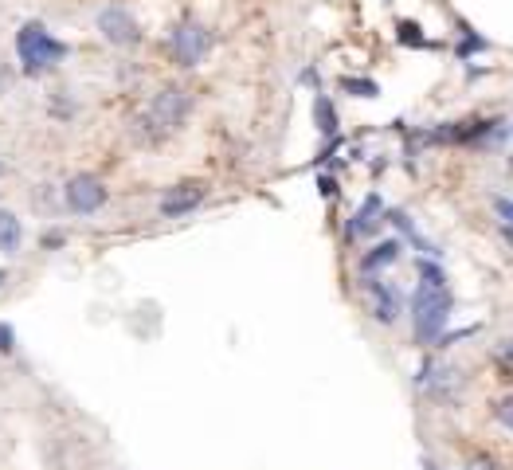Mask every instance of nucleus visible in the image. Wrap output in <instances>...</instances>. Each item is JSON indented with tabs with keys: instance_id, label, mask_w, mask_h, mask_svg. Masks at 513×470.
I'll use <instances>...</instances> for the list:
<instances>
[{
	"instance_id": "ddd939ff",
	"label": "nucleus",
	"mask_w": 513,
	"mask_h": 470,
	"mask_svg": "<svg viewBox=\"0 0 513 470\" xmlns=\"http://www.w3.org/2000/svg\"><path fill=\"white\" fill-rule=\"evenodd\" d=\"M494 365H498L502 380H513V337H510V341H502V345L494 349Z\"/></svg>"
},
{
	"instance_id": "aec40b11",
	"label": "nucleus",
	"mask_w": 513,
	"mask_h": 470,
	"mask_svg": "<svg viewBox=\"0 0 513 470\" xmlns=\"http://www.w3.org/2000/svg\"><path fill=\"white\" fill-rule=\"evenodd\" d=\"M333 192H337V185H333L329 177H322V196H333Z\"/></svg>"
},
{
	"instance_id": "f03ea898",
	"label": "nucleus",
	"mask_w": 513,
	"mask_h": 470,
	"mask_svg": "<svg viewBox=\"0 0 513 470\" xmlns=\"http://www.w3.org/2000/svg\"><path fill=\"white\" fill-rule=\"evenodd\" d=\"M16 55H20V63H24L28 75H40V71L55 67L67 55V44H59L44 24H24L20 36H16Z\"/></svg>"
},
{
	"instance_id": "412c9836",
	"label": "nucleus",
	"mask_w": 513,
	"mask_h": 470,
	"mask_svg": "<svg viewBox=\"0 0 513 470\" xmlns=\"http://www.w3.org/2000/svg\"><path fill=\"white\" fill-rule=\"evenodd\" d=\"M4 279H8V275H4V271H0V286H4Z\"/></svg>"
},
{
	"instance_id": "f3484780",
	"label": "nucleus",
	"mask_w": 513,
	"mask_h": 470,
	"mask_svg": "<svg viewBox=\"0 0 513 470\" xmlns=\"http://www.w3.org/2000/svg\"><path fill=\"white\" fill-rule=\"evenodd\" d=\"M12 349H16V329H12V326H4V322H0V353L8 357Z\"/></svg>"
},
{
	"instance_id": "2eb2a0df",
	"label": "nucleus",
	"mask_w": 513,
	"mask_h": 470,
	"mask_svg": "<svg viewBox=\"0 0 513 470\" xmlns=\"http://www.w3.org/2000/svg\"><path fill=\"white\" fill-rule=\"evenodd\" d=\"M494 420L502 423L506 431H513V392L506 396V400H502V404H498V408H494Z\"/></svg>"
},
{
	"instance_id": "423d86ee",
	"label": "nucleus",
	"mask_w": 513,
	"mask_h": 470,
	"mask_svg": "<svg viewBox=\"0 0 513 470\" xmlns=\"http://www.w3.org/2000/svg\"><path fill=\"white\" fill-rule=\"evenodd\" d=\"M98 32H102L106 44H114V47H134L141 40L138 20H134L126 8H118V4H110V8L98 12Z\"/></svg>"
},
{
	"instance_id": "a211bd4d",
	"label": "nucleus",
	"mask_w": 513,
	"mask_h": 470,
	"mask_svg": "<svg viewBox=\"0 0 513 470\" xmlns=\"http://www.w3.org/2000/svg\"><path fill=\"white\" fill-rule=\"evenodd\" d=\"M463 470H502V467H498V463H494L490 455H470L467 467H463Z\"/></svg>"
},
{
	"instance_id": "f8f14e48",
	"label": "nucleus",
	"mask_w": 513,
	"mask_h": 470,
	"mask_svg": "<svg viewBox=\"0 0 513 470\" xmlns=\"http://www.w3.org/2000/svg\"><path fill=\"white\" fill-rule=\"evenodd\" d=\"M376 208H380V200L373 196V200H369V204L357 212V220H353V228H349V232H353V235H373L376 228H380V220H376Z\"/></svg>"
},
{
	"instance_id": "dca6fc26",
	"label": "nucleus",
	"mask_w": 513,
	"mask_h": 470,
	"mask_svg": "<svg viewBox=\"0 0 513 470\" xmlns=\"http://www.w3.org/2000/svg\"><path fill=\"white\" fill-rule=\"evenodd\" d=\"M416 32H420V28H416L412 20H404V24H400V40H404V44H412V47H431L427 40H423V36H416Z\"/></svg>"
},
{
	"instance_id": "1a4fd4ad",
	"label": "nucleus",
	"mask_w": 513,
	"mask_h": 470,
	"mask_svg": "<svg viewBox=\"0 0 513 470\" xmlns=\"http://www.w3.org/2000/svg\"><path fill=\"white\" fill-rule=\"evenodd\" d=\"M20 243H24V228H20V220H16L12 212H4V208H0V251H4V255H12V251H20Z\"/></svg>"
},
{
	"instance_id": "9b49d317",
	"label": "nucleus",
	"mask_w": 513,
	"mask_h": 470,
	"mask_svg": "<svg viewBox=\"0 0 513 470\" xmlns=\"http://www.w3.org/2000/svg\"><path fill=\"white\" fill-rule=\"evenodd\" d=\"M314 122H318L322 134H337V110H333L326 94H318V102H314Z\"/></svg>"
},
{
	"instance_id": "39448f33",
	"label": "nucleus",
	"mask_w": 513,
	"mask_h": 470,
	"mask_svg": "<svg viewBox=\"0 0 513 470\" xmlns=\"http://www.w3.org/2000/svg\"><path fill=\"white\" fill-rule=\"evenodd\" d=\"M63 204L75 216H91V212H98L106 204V185L98 177H91V173H79V177H71L67 188H63Z\"/></svg>"
},
{
	"instance_id": "0eeeda50",
	"label": "nucleus",
	"mask_w": 513,
	"mask_h": 470,
	"mask_svg": "<svg viewBox=\"0 0 513 470\" xmlns=\"http://www.w3.org/2000/svg\"><path fill=\"white\" fill-rule=\"evenodd\" d=\"M208 196V185L204 181H185V185H173L165 196H161V216H185L192 212L200 200Z\"/></svg>"
},
{
	"instance_id": "7ed1b4c3",
	"label": "nucleus",
	"mask_w": 513,
	"mask_h": 470,
	"mask_svg": "<svg viewBox=\"0 0 513 470\" xmlns=\"http://www.w3.org/2000/svg\"><path fill=\"white\" fill-rule=\"evenodd\" d=\"M188 110H192L188 91H181V87H161V91L153 94L149 110H145V126H149L153 138H165V134H173V130L185 126Z\"/></svg>"
},
{
	"instance_id": "20e7f679",
	"label": "nucleus",
	"mask_w": 513,
	"mask_h": 470,
	"mask_svg": "<svg viewBox=\"0 0 513 470\" xmlns=\"http://www.w3.org/2000/svg\"><path fill=\"white\" fill-rule=\"evenodd\" d=\"M169 51H173V59H177L181 67H196V63H204V55L212 51V32H208L204 24H196V20H185V24L173 28Z\"/></svg>"
},
{
	"instance_id": "6ab92c4d",
	"label": "nucleus",
	"mask_w": 513,
	"mask_h": 470,
	"mask_svg": "<svg viewBox=\"0 0 513 470\" xmlns=\"http://www.w3.org/2000/svg\"><path fill=\"white\" fill-rule=\"evenodd\" d=\"M494 208H498V216H502V220L513 228V200H506V196H502V200H494Z\"/></svg>"
},
{
	"instance_id": "9d476101",
	"label": "nucleus",
	"mask_w": 513,
	"mask_h": 470,
	"mask_svg": "<svg viewBox=\"0 0 513 470\" xmlns=\"http://www.w3.org/2000/svg\"><path fill=\"white\" fill-rule=\"evenodd\" d=\"M400 251H404V243H400V239L376 243L373 251L365 255V271H376V267H388V263H396V259H400Z\"/></svg>"
},
{
	"instance_id": "6e6552de",
	"label": "nucleus",
	"mask_w": 513,
	"mask_h": 470,
	"mask_svg": "<svg viewBox=\"0 0 513 470\" xmlns=\"http://www.w3.org/2000/svg\"><path fill=\"white\" fill-rule=\"evenodd\" d=\"M369 298H373V318L376 322H396V314H400V290H392L388 282H369Z\"/></svg>"
},
{
	"instance_id": "4468645a",
	"label": "nucleus",
	"mask_w": 513,
	"mask_h": 470,
	"mask_svg": "<svg viewBox=\"0 0 513 470\" xmlns=\"http://www.w3.org/2000/svg\"><path fill=\"white\" fill-rule=\"evenodd\" d=\"M341 91H349V94H357V98H376L380 94V87H376L373 79H341Z\"/></svg>"
},
{
	"instance_id": "f257e3e1",
	"label": "nucleus",
	"mask_w": 513,
	"mask_h": 470,
	"mask_svg": "<svg viewBox=\"0 0 513 470\" xmlns=\"http://www.w3.org/2000/svg\"><path fill=\"white\" fill-rule=\"evenodd\" d=\"M451 318V290L447 286H427L420 282L416 298H412V329H416V341L420 345H431L443 326Z\"/></svg>"
}]
</instances>
